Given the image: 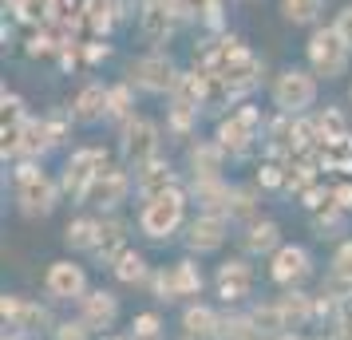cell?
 I'll return each instance as SVG.
<instances>
[{"label": "cell", "instance_id": "26", "mask_svg": "<svg viewBox=\"0 0 352 340\" xmlns=\"http://www.w3.org/2000/svg\"><path fill=\"white\" fill-rule=\"evenodd\" d=\"M4 4H12V12L24 24H36V28H48L60 12V0H4Z\"/></svg>", "mask_w": 352, "mask_h": 340}, {"label": "cell", "instance_id": "7", "mask_svg": "<svg viewBox=\"0 0 352 340\" xmlns=\"http://www.w3.org/2000/svg\"><path fill=\"white\" fill-rule=\"evenodd\" d=\"M103 170H107V150H99V146H80V150H72V159H67V166H64L60 190L72 194V202H87V190H91V182H96Z\"/></svg>", "mask_w": 352, "mask_h": 340}, {"label": "cell", "instance_id": "10", "mask_svg": "<svg viewBox=\"0 0 352 340\" xmlns=\"http://www.w3.org/2000/svg\"><path fill=\"white\" fill-rule=\"evenodd\" d=\"M44 293H48V301H56V305H80L83 293H87V273H83V265H76V261H52L48 273H44Z\"/></svg>", "mask_w": 352, "mask_h": 340}, {"label": "cell", "instance_id": "35", "mask_svg": "<svg viewBox=\"0 0 352 340\" xmlns=\"http://www.w3.org/2000/svg\"><path fill=\"white\" fill-rule=\"evenodd\" d=\"M131 337H135V340H162L159 313H139V317L131 321Z\"/></svg>", "mask_w": 352, "mask_h": 340}, {"label": "cell", "instance_id": "34", "mask_svg": "<svg viewBox=\"0 0 352 340\" xmlns=\"http://www.w3.org/2000/svg\"><path fill=\"white\" fill-rule=\"evenodd\" d=\"M170 8L178 12V20H218V0H170Z\"/></svg>", "mask_w": 352, "mask_h": 340}, {"label": "cell", "instance_id": "31", "mask_svg": "<svg viewBox=\"0 0 352 340\" xmlns=\"http://www.w3.org/2000/svg\"><path fill=\"white\" fill-rule=\"evenodd\" d=\"M218 340H261L257 337L254 321H250V313H226L222 324H218Z\"/></svg>", "mask_w": 352, "mask_h": 340}, {"label": "cell", "instance_id": "20", "mask_svg": "<svg viewBox=\"0 0 352 340\" xmlns=\"http://www.w3.org/2000/svg\"><path fill=\"white\" fill-rule=\"evenodd\" d=\"M178 186V174L170 162L162 159H151L143 166H135V190L139 198H155V194H166V190H175Z\"/></svg>", "mask_w": 352, "mask_h": 340}, {"label": "cell", "instance_id": "18", "mask_svg": "<svg viewBox=\"0 0 352 340\" xmlns=\"http://www.w3.org/2000/svg\"><path fill=\"white\" fill-rule=\"evenodd\" d=\"M241 249H245V258H261V253H277L281 249V226L273 222V218H254V222H245L241 229Z\"/></svg>", "mask_w": 352, "mask_h": 340}, {"label": "cell", "instance_id": "44", "mask_svg": "<svg viewBox=\"0 0 352 340\" xmlns=\"http://www.w3.org/2000/svg\"><path fill=\"white\" fill-rule=\"evenodd\" d=\"M349 99H352V91H349Z\"/></svg>", "mask_w": 352, "mask_h": 340}, {"label": "cell", "instance_id": "40", "mask_svg": "<svg viewBox=\"0 0 352 340\" xmlns=\"http://www.w3.org/2000/svg\"><path fill=\"white\" fill-rule=\"evenodd\" d=\"M333 206H340L344 214L352 210V182H344V186H336L333 190Z\"/></svg>", "mask_w": 352, "mask_h": 340}, {"label": "cell", "instance_id": "16", "mask_svg": "<svg viewBox=\"0 0 352 340\" xmlns=\"http://www.w3.org/2000/svg\"><path fill=\"white\" fill-rule=\"evenodd\" d=\"M131 182H135V179H127L119 166H107V170L91 182V190H87V206H99L103 214H111L115 206L131 194Z\"/></svg>", "mask_w": 352, "mask_h": 340}, {"label": "cell", "instance_id": "14", "mask_svg": "<svg viewBox=\"0 0 352 340\" xmlns=\"http://www.w3.org/2000/svg\"><path fill=\"white\" fill-rule=\"evenodd\" d=\"M80 321L91 328V332H107L115 321H119V297L111 289H87L80 301Z\"/></svg>", "mask_w": 352, "mask_h": 340}, {"label": "cell", "instance_id": "39", "mask_svg": "<svg viewBox=\"0 0 352 340\" xmlns=\"http://www.w3.org/2000/svg\"><path fill=\"white\" fill-rule=\"evenodd\" d=\"M333 28L344 36V44L352 48V4H344V8H340V12L333 16Z\"/></svg>", "mask_w": 352, "mask_h": 340}, {"label": "cell", "instance_id": "13", "mask_svg": "<svg viewBox=\"0 0 352 340\" xmlns=\"http://www.w3.org/2000/svg\"><path fill=\"white\" fill-rule=\"evenodd\" d=\"M230 238V218L222 214H198L186 222V249L190 253H214Z\"/></svg>", "mask_w": 352, "mask_h": 340}, {"label": "cell", "instance_id": "37", "mask_svg": "<svg viewBox=\"0 0 352 340\" xmlns=\"http://www.w3.org/2000/svg\"><path fill=\"white\" fill-rule=\"evenodd\" d=\"M48 337H52V340H91V328H87L80 317H76V321H60V324L48 332Z\"/></svg>", "mask_w": 352, "mask_h": 340}, {"label": "cell", "instance_id": "23", "mask_svg": "<svg viewBox=\"0 0 352 340\" xmlns=\"http://www.w3.org/2000/svg\"><path fill=\"white\" fill-rule=\"evenodd\" d=\"M127 249H131V245H127V222L107 214V218H103V226H99V242H96V253H91V258L115 265Z\"/></svg>", "mask_w": 352, "mask_h": 340}, {"label": "cell", "instance_id": "17", "mask_svg": "<svg viewBox=\"0 0 352 340\" xmlns=\"http://www.w3.org/2000/svg\"><path fill=\"white\" fill-rule=\"evenodd\" d=\"M107 99H111V87L107 83H83L80 91H76V99H72V119L76 123H83V127H91V123H99V119H107Z\"/></svg>", "mask_w": 352, "mask_h": 340}, {"label": "cell", "instance_id": "21", "mask_svg": "<svg viewBox=\"0 0 352 340\" xmlns=\"http://www.w3.org/2000/svg\"><path fill=\"white\" fill-rule=\"evenodd\" d=\"M222 162H226L222 143H194L190 150H186V170H190L194 182L222 179Z\"/></svg>", "mask_w": 352, "mask_h": 340}, {"label": "cell", "instance_id": "36", "mask_svg": "<svg viewBox=\"0 0 352 340\" xmlns=\"http://www.w3.org/2000/svg\"><path fill=\"white\" fill-rule=\"evenodd\" d=\"M24 119H28V115H24V99H20L16 91H4V95H0V123H4V127H16Z\"/></svg>", "mask_w": 352, "mask_h": 340}, {"label": "cell", "instance_id": "41", "mask_svg": "<svg viewBox=\"0 0 352 340\" xmlns=\"http://www.w3.org/2000/svg\"><path fill=\"white\" fill-rule=\"evenodd\" d=\"M4 340H28V337H20V332H4Z\"/></svg>", "mask_w": 352, "mask_h": 340}, {"label": "cell", "instance_id": "42", "mask_svg": "<svg viewBox=\"0 0 352 340\" xmlns=\"http://www.w3.org/2000/svg\"><path fill=\"white\" fill-rule=\"evenodd\" d=\"M277 340H305V337H297V332H285V337H277Z\"/></svg>", "mask_w": 352, "mask_h": 340}, {"label": "cell", "instance_id": "22", "mask_svg": "<svg viewBox=\"0 0 352 340\" xmlns=\"http://www.w3.org/2000/svg\"><path fill=\"white\" fill-rule=\"evenodd\" d=\"M218 324H222V313H214L202 301L182 308V337L186 340H218Z\"/></svg>", "mask_w": 352, "mask_h": 340}, {"label": "cell", "instance_id": "32", "mask_svg": "<svg viewBox=\"0 0 352 340\" xmlns=\"http://www.w3.org/2000/svg\"><path fill=\"white\" fill-rule=\"evenodd\" d=\"M107 119H115L119 127H123L127 119H135V87H131V83L111 87V99H107Z\"/></svg>", "mask_w": 352, "mask_h": 340}, {"label": "cell", "instance_id": "15", "mask_svg": "<svg viewBox=\"0 0 352 340\" xmlns=\"http://www.w3.org/2000/svg\"><path fill=\"white\" fill-rule=\"evenodd\" d=\"M178 28V12L170 8V0H146L139 12V32L151 44H166Z\"/></svg>", "mask_w": 352, "mask_h": 340}, {"label": "cell", "instance_id": "19", "mask_svg": "<svg viewBox=\"0 0 352 340\" xmlns=\"http://www.w3.org/2000/svg\"><path fill=\"white\" fill-rule=\"evenodd\" d=\"M190 202L198 206V214H222L230 218V198H234V186L226 179H206V182H190Z\"/></svg>", "mask_w": 352, "mask_h": 340}, {"label": "cell", "instance_id": "9", "mask_svg": "<svg viewBox=\"0 0 352 340\" xmlns=\"http://www.w3.org/2000/svg\"><path fill=\"white\" fill-rule=\"evenodd\" d=\"M119 155L131 166H143V162L159 159V123L146 119V115H135L119 127Z\"/></svg>", "mask_w": 352, "mask_h": 340}, {"label": "cell", "instance_id": "12", "mask_svg": "<svg viewBox=\"0 0 352 340\" xmlns=\"http://www.w3.org/2000/svg\"><path fill=\"white\" fill-rule=\"evenodd\" d=\"M214 289L222 297L226 305H241L250 289H254V265L245 258H230L218 265V273H214Z\"/></svg>", "mask_w": 352, "mask_h": 340}, {"label": "cell", "instance_id": "27", "mask_svg": "<svg viewBox=\"0 0 352 340\" xmlns=\"http://www.w3.org/2000/svg\"><path fill=\"white\" fill-rule=\"evenodd\" d=\"M250 321H254L257 328V337L261 340H277V337H285L289 328H285V317H281V308H277V301H270V305H254L250 308Z\"/></svg>", "mask_w": 352, "mask_h": 340}, {"label": "cell", "instance_id": "24", "mask_svg": "<svg viewBox=\"0 0 352 340\" xmlns=\"http://www.w3.org/2000/svg\"><path fill=\"white\" fill-rule=\"evenodd\" d=\"M277 308H281V317H285V328L289 332H297L305 324L317 317V305H313V297L301 289H285V297H277Z\"/></svg>", "mask_w": 352, "mask_h": 340}, {"label": "cell", "instance_id": "3", "mask_svg": "<svg viewBox=\"0 0 352 340\" xmlns=\"http://www.w3.org/2000/svg\"><path fill=\"white\" fill-rule=\"evenodd\" d=\"M305 60L320 80H340V76H349L352 48L344 44V36L336 32L333 24H317L309 32V44H305Z\"/></svg>", "mask_w": 352, "mask_h": 340}, {"label": "cell", "instance_id": "25", "mask_svg": "<svg viewBox=\"0 0 352 340\" xmlns=\"http://www.w3.org/2000/svg\"><path fill=\"white\" fill-rule=\"evenodd\" d=\"M99 226H103V218H72L64 226V245L76 253H96Z\"/></svg>", "mask_w": 352, "mask_h": 340}, {"label": "cell", "instance_id": "8", "mask_svg": "<svg viewBox=\"0 0 352 340\" xmlns=\"http://www.w3.org/2000/svg\"><path fill=\"white\" fill-rule=\"evenodd\" d=\"M261 139V115H257V107H238V111H230L218 123V131H214V143H222L226 155H234V159H241V155H250V146Z\"/></svg>", "mask_w": 352, "mask_h": 340}, {"label": "cell", "instance_id": "29", "mask_svg": "<svg viewBox=\"0 0 352 340\" xmlns=\"http://www.w3.org/2000/svg\"><path fill=\"white\" fill-rule=\"evenodd\" d=\"M170 285H175V297H198L206 281H202V269L190 258H182L170 265Z\"/></svg>", "mask_w": 352, "mask_h": 340}, {"label": "cell", "instance_id": "38", "mask_svg": "<svg viewBox=\"0 0 352 340\" xmlns=\"http://www.w3.org/2000/svg\"><path fill=\"white\" fill-rule=\"evenodd\" d=\"M333 277L352 285V242H340V249L333 253Z\"/></svg>", "mask_w": 352, "mask_h": 340}, {"label": "cell", "instance_id": "2", "mask_svg": "<svg viewBox=\"0 0 352 340\" xmlns=\"http://www.w3.org/2000/svg\"><path fill=\"white\" fill-rule=\"evenodd\" d=\"M12 182H16V210L24 218H48L60 202V182H52L32 159H20L16 170H12Z\"/></svg>", "mask_w": 352, "mask_h": 340}, {"label": "cell", "instance_id": "28", "mask_svg": "<svg viewBox=\"0 0 352 340\" xmlns=\"http://www.w3.org/2000/svg\"><path fill=\"white\" fill-rule=\"evenodd\" d=\"M111 273H115V281H119V285H146V281H151L146 258L139 253V249H127V253L111 265Z\"/></svg>", "mask_w": 352, "mask_h": 340}, {"label": "cell", "instance_id": "6", "mask_svg": "<svg viewBox=\"0 0 352 340\" xmlns=\"http://www.w3.org/2000/svg\"><path fill=\"white\" fill-rule=\"evenodd\" d=\"M0 317H4V328H12L20 337H40V332L56 328L48 305H40L32 297H20V293H4L0 297Z\"/></svg>", "mask_w": 352, "mask_h": 340}, {"label": "cell", "instance_id": "33", "mask_svg": "<svg viewBox=\"0 0 352 340\" xmlns=\"http://www.w3.org/2000/svg\"><path fill=\"white\" fill-rule=\"evenodd\" d=\"M257 218V190L254 186H234L230 198V222H254Z\"/></svg>", "mask_w": 352, "mask_h": 340}, {"label": "cell", "instance_id": "1", "mask_svg": "<svg viewBox=\"0 0 352 340\" xmlns=\"http://www.w3.org/2000/svg\"><path fill=\"white\" fill-rule=\"evenodd\" d=\"M186 202L190 194L175 186L166 194H155V198H143V210H139V234L151 238V242H170L178 229L186 226Z\"/></svg>", "mask_w": 352, "mask_h": 340}, {"label": "cell", "instance_id": "5", "mask_svg": "<svg viewBox=\"0 0 352 340\" xmlns=\"http://www.w3.org/2000/svg\"><path fill=\"white\" fill-rule=\"evenodd\" d=\"M178 76H182V71H178V64L166 52L139 56V60H131V67H127V83L139 87V91H146V95H170Z\"/></svg>", "mask_w": 352, "mask_h": 340}, {"label": "cell", "instance_id": "43", "mask_svg": "<svg viewBox=\"0 0 352 340\" xmlns=\"http://www.w3.org/2000/svg\"><path fill=\"white\" fill-rule=\"evenodd\" d=\"M309 340H333V332H329V337H309Z\"/></svg>", "mask_w": 352, "mask_h": 340}, {"label": "cell", "instance_id": "4", "mask_svg": "<svg viewBox=\"0 0 352 340\" xmlns=\"http://www.w3.org/2000/svg\"><path fill=\"white\" fill-rule=\"evenodd\" d=\"M270 99L281 115L301 119V115L317 103V71H313V67H281V71L273 76Z\"/></svg>", "mask_w": 352, "mask_h": 340}, {"label": "cell", "instance_id": "11", "mask_svg": "<svg viewBox=\"0 0 352 340\" xmlns=\"http://www.w3.org/2000/svg\"><path fill=\"white\" fill-rule=\"evenodd\" d=\"M270 277L281 285V289H301L305 281L313 277V253L305 245H281L270 258Z\"/></svg>", "mask_w": 352, "mask_h": 340}, {"label": "cell", "instance_id": "30", "mask_svg": "<svg viewBox=\"0 0 352 340\" xmlns=\"http://www.w3.org/2000/svg\"><path fill=\"white\" fill-rule=\"evenodd\" d=\"M281 16L297 28H317V20L324 16V0H281Z\"/></svg>", "mask_w": 352, "mask_h": 340}]
</instances>
